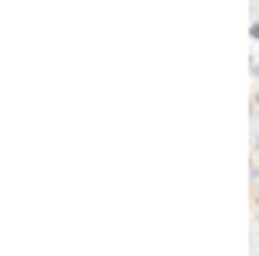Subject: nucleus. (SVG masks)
Instances as JSON below:
<instances>
[{
	"label": "nucleus",
	"mask_w": 259,
	"mask_h": 256,
	"mask_svg": "<svg viewBox=\"0 0 259 256\" xmlns=\"http://www.w3.org/2000/svg\"><path fill=\"white\" fill-rule=\"evenodd\" d=\"M252 39H259V24H252Z\"/></svg>",
	"instance_id": "nucleus-1"
},
{
	"label": "nucleus",
	"mask_w": 259,
	"mask_h": 256,
	"mask_svg": "<svg viewBox=\"0 0 259 256\" xmlns=\"http://www.w3.org/2000/svg\"><path fill=\"white\" fill-rule=\"evenodd\" d=\"M256 73H259V66H256Z\"/></svg>",
	"instance_id": "nucleus-2"
}]
</instances>
